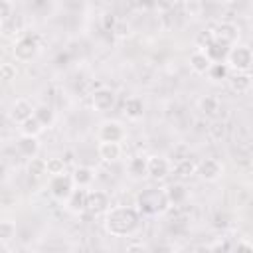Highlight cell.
Instances as JSON below:
<instances>
[{"instance_id":"d4e9b609","label":"cell","mask_w":253,"mask_h":253,"mask_svg":"<svg viewBox=\"0 0 253 253\" xmlns=\"http://www.w3.org/2000/svg\"><path fill=\"white\" fill-rule=\"evenodd\" d=\"M198 105H200L202 115H206V117H215V115L219 113V99L213 97V95H206V97H202Z\"/></svg>"},{"instance_id":"4fadbf2b","label":"cell","mask_w":253,"mask_h":253,"mask_svg":"<svg viewBox=\"0 0 253 253\" xmlns=\"http://www.w3.org/2000/svg\"><path fill=\"white\" fill-rule=\"evenodd\" d=\"M202 51L206 53V57H208L211 63H221V61H225L229 47H227V45H223V43H221V42H217V40H211V42H210Z\"/></svg>"},{"instance_id":"cb8c5ba5","label":"cell","mask_w":253,"mask_h":253,"mask_svg":"<svg viewBox=\"0 0 253 253\" xmlns=\"http://www.w3.org/2000/svg\"><path fill=\"white\" fill-rule=\"evenodd\" d=\"M174 172L178 178L186 180V178H192L196 174V162L192 158H184V160H176L174 162Z\"/></svg>"},{"instance_id":"d590c367","label":"cell","mask_w":253,"mask_h":253,"mask_svg":"<svg viewBox=\"0 0 253 253\" xmlns=\"http://www.w3.org/2000/svg\"><path fill=\"white\" fill-rule=\"evenodd\" d=\"M208 253H229V245L225 241H219V243L208 247Z\"/></svg>"},{"instance_id":"ffe728a7","label":"cell","mask_w":253,"mask_h":253,"mask_svg":"<svg viewBox=\"0 0 253 253\" xmlns=\"http://www.w3.org/2000/svg\"><path fill=\"white\" fill-rule=\"evenodd\" d=\"M164 192H166V198H168L170 206H182L188 200V190H186L184 184H170Z\"/></svg>"},{"instance_id":"7402d4cb","label":"cell","mask_w":253,"mask_h":253,"mask_svg":"<svg viewBox=\"0 0 253 253\" xmlns=\"http://www.w3.org/2000/svg\"><path fill=\"white\" fill-rule=\"evenodd\" d=\"M126 170H128V174H130L132 178H136V180L148 176V172H146V156H132V158L128 160V164H126Z\"/></svg>"},{"instance_id":"2e32d148","label":"cell","mask_w":253,"mask_h":253,"mask_svg":"<svg viewBox=\"0 0 253 253\" xmlns=\"http://www.w3.org/2000/svg\"><path fill=\"white\" fill-rule=\"evenodd\" d=\"M16 146H18V152H20L22 156H26V158H36L38 152H40V142H38L36 136H26V134H22V136L18 138Z\"/></svg>"},{"instance_id":"52a82bcc","label":"cell","mask_w":253,"mask_h":253,"mask_svg":"<svg viewBox=\"0 0 253 253\" xmlns=\"http://www.w3.org/2000/svg\"><path fill=\"white\" fill-rule=\"evenodd\" d=\"M71 190H73V180H71L69 174H59V176H51L49 178V194L55 200H59V202L67 200Z\"/></svg>"},{"instance_id":"f1b7e54d","label":"cell","mask_w":253,"mask_h":253,"mask_svg":"<svg viewBox=\"0 0 253 253\" xmlns=\"http://www.w3.org/2000/svg\"><path fill=\"white\" fill-rule=\"evenodd\" d=\"M28 174L34 176V178H40L45 174V158H30L28 162Z\"/></svg>"},{"instance_id":"7c38bea8","label":"cell","mask_w":253,"mask_h":253,"mask_svg":"<svg viewBox=\"0 0 253 253\" xmlns=\"http://www.w3.org/2000/svg\"><path fill=\"white\" fill-rule=\"evenodd\" d=\"M87 194H89V190H85V188H75V190H71V194H69L67 200H65L67 210L73 211V213H83V211H87Z\"/></svg>"},{"instance_id":"30bf717a","label":"cell","mask_w":253,"mask_h":253,"mask_svg":"<svg viewBox=\"0 0 253 253\" xmlns=\"http://www.w3.org/2000/svg\"><path fill=\"white\" fill-rule=\"evenodd\" d=\"M125 138L123 125L119 121H105L99 126V140L101 142H121Z\"/></svg>"},{"instance_id":"5bb4252c","label":"cell","mask_w":253,"mask_h":253,"mask_svg":"<svg viewBox=\"0 0 253 253\" xmlns=\"http://www.w3.org/2000/svg\"><path fill=\"white\" fill-rule=\"evenodd\" d=\"M34 115V107H32V103L28 101V99H18L14 105H12V109H10V117H12V121H16V123H24V121H28L30 117Z\"/></svg>"},{"instance_id":"8992f818","label":"cell","mask_w":253,"mask_h":253,"mask_svg":"<svg viewBox=\"0 0 253 253\" xmlns=\"http://www.w3.org/2000/svg\"><path fill=\"white\" fill-rule=\"evenodd\" d=\"M115 101H117V95H115V91L109 89V87H99V89H95V91L91 93V105H93V109L99 111V113L111 111V109L115 107Z\"/></svg>"},{"instance_id":"44dd1931","label":"cell","mask_w":253,"mask_h":253,"mask_svg":"<svg viewBox=\"0 0 253 253\" xmlns=\"http://www.w3.org/2000/svg\"><path fill=\"white\" fill-rule=\"evenodd\" d=\"M34 117H36V121L45 128V126H51L53 125V121H55V115H53V109L49 107V105H36L34 107Z\"/></svg>"},{"instance_id":"3957f363","label":"cell","mask_w":253,"mask_h":253,"mask_svg":"<svg viewBox=\"0 0 253 253\" xmlns=\"http://www.w3.org/2000/svg\"><path fill=\"white\" fill-rule=\"evenodd\" d=\"M227 67L235 69L237 73H249L253 65V53L249 45H233L227 51Z\"/></svg>"},{"instance_id":"5b68a950","label":"cell","mask_w":253,"mask_h":253,"mask_svg":"<svg viewBox=\"0 0 253 253\" xmlns=\"http://www.w3.org/2000/svg\"><path fill=\"white\" fill-rule=\"evenodd\" d=\"M196 174H200L206 182H217L223 176V164L217 158H204L200 164H196Z\"/></svg>"},{"instance_id":"9a60e30c","label":"cell","mask_w":253,"mask_h":253,"mask_svg":"<svg viewBox=\"0 0 253 253\" xmlns=\"http://www.w3.org/2000/svg\"><path fill=\"white\" fill-rule=\"evenodd\" d=\"M97 154L105 162H117L121 158V154H123V146L119 142H99Z\"/></svg>"},{"instance_id":"277c9868","label":"cell","mask_w":253,"mask_h":253,"mask_svg":"<svg viewBox=\"0 0 253 253\" xmlns=\"http://www.w3.org/2000/svg\"><path fill=\"white\" fill-rule=\"evenodd\" d=\"M36 53H38V40H36L34 36H22V38L14 43V47H12L14 59H16V61H22V63L32 61V59L36 57Z\"/></svg>"},{"instance_id":"9c48e42d","label":"cell","mask_w":253,"mask_h":253,"mask_svg":"<svg viewBox=\"0 0 253 253\" xmlns=\"http://www.w3.org/2000/svg\"><path fill=\"white\" fill-rule=\"evenodd\" d=\"M211 36H213V40H217V42H221L223 45L229 47V45H233V43L237 42L239 30H237V26L231 24V22H221V24L215 26V30H211Z\"/></svg>"},{"instance_id":"836d02e7","label":"cell","mask_w":253,"mask_h":253,"mask_svg":"<svg viewBox=\"0 0 253 253\" xmlns=\"http://www.w3.org/2000/svg\"><path fill=\"white\" fill-rule=\"evenodd\" d=\"M12 16V4L6 2V0H0V20H8Z\"/></svg>"},{"instance_id":"8fae6325","label":"cell","mask_w":253,"mask_h":253,"mask_svg":"<svg viewBox=\"0 0 253 253\" xmlns=\"http://www.w3.org/2000/svg\"><path fill=\"white\" fill-rule=\"evenodd\" d=\"M109 210V196L101 190H89L87 194V211L93 215L107 213Z\"/></svg>"},{"instance_id":"d6a6232c","label":"cell","mask_w":253,"mask_h":253,"mask_svg":"<svg viewBox=\"0 0 253 253\" xmlns=\"http://www.w3.org/2000/svg\"><path fill=\"white\" fill-rule=\"evenodd\" d=\"M229 253H253V247L247 239H239L233 247H229Z\"/></svg>"},{"instance_id":"6da1fadb","label":"cell","mask_w":253,"mask_h":253,"mask_svg":"<svg viewBox=\"0 0 253 253\" xmlns=\"http://www.w3.org/2000/svg\"><path fill=\"white\" fill-rule=\"evenodd\" d=\"M140 223V213L134 208H126V206H117L107 210L105 215V229L107 233L115 235V237H125L136 231Z\"/></svg>"},{"instance_id":"e575fe53","label":"cell","mask_w":253,"mask_h":253,"mask_svg":"<svg viewBox=\"0 0 253 253\" xmlns=\"http://www.w3.org/2000/svg\"><path fill=\"white\" fill-rule=\"evenodd\" d=\"M213 225H215L217 229L227 227V225H229V217H227V213H217V215L213 217Z\"/></svg>"},{"instance_id":"4316f807","label":"cell","mask_w":253,"mask_h":253,"mask_svg":"<svg viewBox=\"0 0 253 253\" xmlns=\"http://www.w3.org/2000/svg\"><path fill=\"white\" fill-rule=\"evenodd\" d=\"M45 174L49 176H59V174H65V160L59 158V156H51L45 160Z\"/></svg>"},{"instance_id":"f546056e","label":"cell","mask_w":253,"mask_h":253,"mask_svg":"<svg viewBox=\"0 0 253 253\" xmlns=\"http://www.w3.org/2000/svg\"><path fill=\"white\" fill-rule=\"evenodd\" d=\"M16 235V225L12 221H0V241H10Z\"/></svg>"},{"instance_id":"8d00e7d4","label":"cell","mask_w":253,"mask_h":253,"mask_svg":"<svg viewBox=\"0 0 253 253\" xmlns=\"http://www.w3.org/2000/svg\"><path fill=\"white\" fill-rule=\"evenodd\" d=\"M125 253H148V249L142 243H130V245H126Z\"/></svg>"},{"instance_id":"d6986e66","label":"cell","mask_w":253,"mask_h":253,"mask_svg":"<svg viewBox=\"0 0 253 253\" xmlns=\"http://www.w3.org/2000/svg\"><path fill=\"white\" fill-rule=\"evenodd\" d=\"M93 178H95V174H93V170H91L89 166H77V168L73 170V174H71L73 186H77V188H85V190L93 184Z\"/></svg>"},{"instance_id":"74e56055","label":"cell","mask_w":253,"mask_h":253,"mask_svg":"<svg viewBox=\"0 0 253 253\" xmlns=\"http://www.w3.org/2000/svg\"><path fill=\"white\" fill-rule=\"evenodd\" d=\"M103 22H105V28H107V30H113V26L117 24V20H115L113 14H107V16L103 18Z\"/></svg>"},{"instance_id":"ac0fdd59","label":"cell","mask_w":253,"mask_h":253,"mask_svg":"<svg viewBox=\"0 0 253 253\" xmlns=\"http://www.w3.org/2000/svg\"><path fill=\"white\" fill-rule=\"evenodd\" d=\"M123 113H125V117L130 119V121L142 119V115H144V103H142V99H138V97H128V99L125 101Z\"/></svg>"},{"instance_id":"7a4b0ae2","label":"cell","mask_w":253,"mask_h":253,"mask_svg":"<svg viewBox=\"0 0 253 253\" xmlns=\"http://www.w3.org/2000/svg\"><path fill=\"white\" fill-rule=\"evenodd\" d=\"M136 206H138V211L146 215H156V213L166 211L170 204L162 188H146L136 196Z\"/></svg>"},{"instance_id":"4dcf8cb0","label":"cell","mask_w":253,"mask_h":253,"mask_svg":"<svg viewBox=\"0 0 253 253\" xmlns=\"http://www.w3.org/2000/svg\"><path fill=\"white\" fill-rule=\"evenodd\" d=\"M12 79H16V65H12V63H0V81L8 83Z\"/></svg>"},{"instance_id":"484cf974","label":"cell","mask_w":253,"mask_h":253,"mask_svg":"<svg viewBox=\"0 0 253 253\" xmlns=\"http://www.w3.org/2000/svg\"><path fill=\"white\" fill-rule=\"evenodd\" d=\"M229 71H231V69L227 67L225 61H221V63H211L210 69H208V77L213 79V81H223V79H229Z\"/></svg>"},{"instance_id":"603a6c76","label":"cell","mask_w":253,"mask_h":253,"mask_svg":"<svg viewBox=\"0 0 253 253\" xmlns=\"http://www.w3.org/2000/svg\"><path fill=\"white\" fill-rule=\"evenodd\" d=\"M229 85L239 95L249 93V89H251V73H235L233 77H229Z\"/></svg>"},{"instance_id":"ba28073f","label":"cell","mask_w":253,"mask_h":253,"mask_svg":"<svg viewBox=\"0 0 253 253\" xmlns=\"http://www.w3.org/2000/svg\"><path fill=\"white\" fill-rule=\"evenodd\" d=\"M170 170H172V164H170L168 158H164V156H156V154L146 158V172H148L150 178H154V180H162V178H166V176L170 174Z\"/></svg>"},{"instance_id":"e0dca14e","label":"cell","mask_w":253,"mask_h":253,"mask_svg":"<svg viewBox=\"0 0 253 253\" xmlns=\"http://www.w3.org/2000/svg\"><path fill=\"white\" fill-rule=\"evenodd\" d=\"M211 61L206 57V53L202 49H196L190 53V69L196 73V75H206L208 69H210Z\"/></svg>"},{"instance_id":"1f68e13d","label":"cell","mask_w":253,"mask_h":253,"mask_svg":"<svg viewBox=\"0 0 253 253\" xmlns=\"http://www.w3.org/2000/svg\"><path fill=\"white\" fill-rule=\"evenodd\" d=\"M113 36L115 38H126L128 34H130V28H128V24L125 22V20H117V24L113 26Z\"/></svg>"},{"instance_id":"f35d334b","label":"cell","mask_w":253,"mask_h":253,"mask_svg":"<svg viewBox=\"0 0 253 253\" xmlns=\"http://www.w3.org/2000/svg\"><path fill=\"white\" fill-rule=\"evenodd\" d=\"M2 24H4V22H2V20H0V30H2Z\"/></svg>"},{"instance_id":"83f0119b","label":"cell","mask_w":253,"mask_h":253,"mask_svg":"<svg viewBox=\"0 0 253 253\" xmlns=\"http://www.w3.org/2000/svg\"><path fill=\"white\" fill-rule=\"evenodd\" d=\"M20 128H22V134H26V136H36V138H38V134L43 130V126L36 121V117H34V115H32L28 121H24Z\"/></svg>"}]
</instances>
